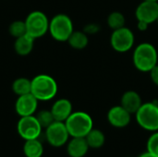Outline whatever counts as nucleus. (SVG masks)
Segmentation results:
<instances>
[{
  "mask_svg": "<svg viewBox=\"0 0 158 157\" xmlns=\"http://www.w3.org/2000/svg\"><path fill=\"white\" fill-rule=\"evenodd\" d=\"M31 89V80H29L24 77L16 79L11 85V90L17 96L30 93Z\"/></svg>",
  "mask_w": 158,
  "mask_h": 157,
  "instance_id": "obj_20",
  "label": "nucleus"
},
{
  "mask_svg": "<svg viewBox=\"0 0 158 157\" xmlns=\"http://www.w3.org/2000/svg\"><path fill=\"white\" fill-rule=\"evenodd\" d=\"M158 62V53L156 46L151 43H139L132 54V63L134 68L144 73H149Z\"/></svg>",
  "mask_w": 158,
  "mask_h": 157,
  "instance_id": "obj_1",
  "label": "nucleus"
},
{
  "mask_svg": "<svg viewBox=\"0 0 158 157\" xmlns=\"http://www.w3.org/2000/svg\"><path fill=\"white\" fill-rule=\"evenodd\" d=\"M144 1H154V2H158V0H144Z\"/></svg>",
  "mask_w": 158,
  "mask_h": 157,
  "instance_id": "obj_29",
  "label": "nucleus"
},
{
  "mask_svg": "<svg viewBox=\"0 0 158 157\" xmlns=\"http://www.w3.org/2000/svg\"><path fill=\"white\" fill-rule=\"evenodd\" d=\"M135 17L137 20L144 21L148 24L156 22L158 18V2L143 0L136 7Z\"/></svg>",
  "mask_w": 158,
  "mask_h": 157,
  "instance_id": "obj_10",
  "label": "nucleus"
},
{
  "mask_svg": "<svg viewBox=\"0 0 158 157\" xmlns=\"http://www.w3.org/2000/svg\"><path fill=\"white\" fill-rule=\"evenodd\" d=\"M22 150L25 157H42L44 155V146L39 139L25 141Z\"/></svg>",
  "mask_w": 158,
  "mask_h": 157,
  "instance_id": "obj_18",
  "label": "nucleus"
},
{
  "mask_svg": "<svg viewBox=\"0 0 158 157\" xmlns=\"http://www.w3.org/2000/svg\"><path fill=\"white\" fill-rule=\"evenodd\" d=\"M156 22H157V23H158V18H157V20H156Z\"/></svg>",
  "mask_w": 158,
  "mask_h": 157,
  "instance_id": "obj_30",
  "label": "nucleus"
},
{
  "mask_svg": "<svg viewBox=\"0 0 158 157\" xmlns=\"http://www.w3.org/2000/svg\"><path fill=\"white\" fill-rule=\"evenodd\" d=\"M39 101L30 93L18 96L15 102V111L19 117H28L35 115Z\"/></svg>",
  "mask_w": 158,
  "mask_h": 157,
  "instance_id": "obj_11",
  "label": "nucleus"
},
{
  "mask_svg": "<svg viewBox=\"0 0 158 157\" xmlns=\"http://www.w3.org/2000/svg\"><path fill=\"white\" fill-rule=\"evenodd\" d=\"M152 82L158 87V64L149 72Z\"/></svg>",
  "mask_w": 158,
  "mask_h": 157,
  "instance_id": "obj_26",
  "label": "nucleus"
},
{
  "mask_svg": "<svg viewBox=\"0 0 158 157\" xmlns=\"http://www.w3.org/2000/svg\"><path fill=\"white\" fill-rule=\"evenodd\" d=\"M106 23L111 30L115 31V30L120 29L122 27H125L126 19H125V16L121 12L113 11L107 16Z\"/></svg>",
  "mask_w": 158,
  "mask_h": 157,
  "instance_id": "obj_21",
  "label": "nucleus"
},
{
  "mask_svg": "<svg viewBox=\"0 0 158 157\" xmlns=\"http://www.w3.org/2000/svg\"><path fill=\"white\" fill-rule=\"evenodd\" d=\"M35 117L43 129H46L49 125H51L54 121H56L51 110H46V109L41 110L35 115Z\"/></svg>",
  "mask_w": 158,
  "mask_h": 157,
  "instance_id": "obj_23",
  "label": "nucleus"
},
{
  "mask_svg": "<svg viewBox=\"0 0 158 157\" xmlns=\"http://www.w3.org/2000/svg\"><path fill=\"white\" fill-rule=\"evenodd\" d=\"M68 43L73 49L82 50L87 47L89 43V38L83 31H73L68 40Z\"/></svg>",
  "mask_w": 158,
  "mask_h": 157,
  "instance_id": "obj_19",
  "label": "nucleus"
},
{
  "mask_svg": "<svg viewBox=\"0 0 158 157\" xmlns=\"http://www.w3.org/2000/svg\"><path fill=\"white\" fill-rule=\"evenodd\" d=\"M143 104V103L141 95L137 92L132 90L126 91L120 98V105L131 115H135V113L139 110Z\"/></svg>",
  "mask_w": 158,
  "mask_h": 157,
  "instance_id": "obj_15",
  "label": "nucleus"
},
{
  "mask_svg": "<svg viewBox=\"0 0 158 157\" xmlns=\"http://www.w3.org/2000/svg\"><path fill=\"white\" fill-rule=\"evenodd\" d=\"M149 25L148 23L144 22V21H141V20H138V23H137V28L140 31H145L148 28H149Z\"/></svg>",
  "mask_w": 158,
  "mask_h": 157,
  "instance_id": "obj_27",
  "label": "nucleus"
},
{
  "mask_svg": "<svg viewBox=\"0 0 158 157\" xmlns=\"http://www.w3.org/2000/svg\"><path fill=\"white\" fill-rule=\"evenodd\" d=\"M58 85L56 80L47 74H39L31 79V93L40 102L54 99L57 93Z\"/></svg>",
  "mask_w": 158,
  "mask_h": 157,
  "instance_id": "obj_2",
  "label": "nucleus"
},
{
  "mask_svg": "<svg viewBox=\"0 0 158 157\" xmlns=\"http://www.w3.org/2000/svg\"><path fill=\"white\" fill-rule=\"evenodd\" d=\"M134 43V33L127 27L115 30L111 33L110 45L118 53H126L130 51L133 47Z\"/></svg>",
  "mask_w": 158,
  "mask_h": 157,
  "instance_id": "obj_8",
  "label": "nucleus"
},
{
  "mask_svg": "<svg viewBox=\"0 0 158 157\" xmlns=\"http://www.w3.org/2000/svg\"><path fill=\"white\" fill-rule=\"evenodd\" d=\"M147 151L158 157V130L153 132L147 140Z\"/></svg>",
  "mask_w": 158,
  "mask_h": 157,
  "instance_id": "obj_24",
  "label": "nucleus"
},
{
  "mask_svg": "<svg viewBox=\"0 0 158 157\" xmlns=\"http://www.w3.org/2000/svg\"><path fill=\"white\" fill-rule=\"evenodd\" d=\"M138 157H157V156H156V155H153L152 153H150V152L146 151V152H144V153L141 154V155H140Z\"/></svg>",
  "mask_w": 158,
  "mask_h": 157,
  "instance_id": "obj_28",
  "label": "nucleus"
},
{
  "mask_svg": "<svg viewBox=\"0 0 158 157\" xmlns=\"http://www.w3.org/2000/svg\"><path fill=\"white\" fill-rule=\"evenodd\" d=\"M51 112L56 121L65 122L72 114L73 107L71 102L67 98L57 99L51 106Z\"/></svg>",
  "mask_w": 158,
  "mask_h": 157,
  "instance_id": "obj_13",
  "label": "nucleus"
},
{
  "mask_svg": "<svg viewBox=\"0 0 158 157\" xmlns=\"http://www.w3.org/2000/svg\"><path fill=\"white\" fill-rule=\"evenodd\" d=\"M100 30H101V27L97 23H88L84 26L82 31L87 35H94V34H96L97 32H99Z\"/></svg>",
  "mask_w": 158,
  "mask_h": 157,
  "instance_id": "obj_25",
  "label": "nucleus"
},
{
  "mask_svg": "<svg viewBox=\"0 0 158 157\" xmlns=\"http://www.w3.org/2000/svg\"><path fill=\"white\" fill-rule=\"evenodd\" d=\"M106 118L108 123L112 127L117 129H123L130 125L131 120V114L119 105L111 107L107 112Z\"/></svg>",
  "mask_w": 158,
  "mask_h": 157,
  "instance_id": "obj_12",
  "label": "nucleus"
},
{
  "mask_svg": "<svg viewBox=\"0 0 158 157\" xmlns=\"http://www.w3.org/2000/svg\"><path fill=\"white\" fill-rule=\"evenodd\" d=\"M65 124L70 137H85L94 128L92 117L83 111L72 112Z\"/></svg>",
  "mask_w": 158,
  "mask_h": 157,
  "instance_id": "obj_3",
  "label": "nucleus"
},
{
  "mask_svg": "<svg viewBox=\"0 0 158 157\" xmlns=\"http://www.w3.org/2000/svg\"><path fill=\"white\" fill-rule=\"evenodd\" d=\"M24 21L26 25L27 34H29L35 40L43 37L48 32L50 19L43 11H31L28 14Z\"/></svg>",
  "mask_w": 158,
  "mask_h": 157,
  "instance_id": "obj_6",
  "label": "nucleus"
},
{
  "mask_svg": "<svg viewBox=\"0 0 158 157\" xmlns=\"http://www.w3.org/2000/svg\"><path fill=\"white\" fill-rule=\"evenodd\" d=\"M44 137L48 144L55 148L66 145L70 138L65 122L61 121H54L44 129Z\"/></svg>",
  "mask_w": 158,
  "mask_h": 157,
  "instance_id": "obj_7",
  "label": "nucleus"
},
{
  "mask_svg": "<svg viewBox=\"0 0 158 157\" xmlns=\"http://www.w3.org/2000/svg\"><path fill=\"white\" fill-rule=\"evenodd\" d=\"M138 125L144 130L155 132L158 130V103H143L135 113Z\"/></svg>",
  "mask_w": 158,
  "mask_h": 157,
  "instance_id": "obj_5",
  "label": "nucleus"
},
{
  "mask_svg": "<svg viewBox=\"0 0 158 157\" xmlns=\"http://www.w3.org/2000/svg\"><path fill=\"white\" fill-rule=\"evenodd\" d=\"M66 145L69 157H84L90 149L85 137H70Z\"/></svg>",
  "mask_w": 158,
  "mask_h": 157,
  "instance_id": "obj_14",
  "label": "nucleus"
},
{
  "mask_svg": "<svg viewBox=\"0 0 158 157\" xmlns=\"http://www.w3.org/2000/svg\"><path fill=\"white\" fill-rule=\"evenodd\" d=\"M85 140L90 149H100L105 145L106 135L101 130L93 128L90 132L85 136Z\"/></svg>",
  "mask_w": 158,
  "mask_h": 157,
  "instance_id": "obj_17",
  "label": "nucleus"
},
{
  "mask_svg": "<svg viewBox=\"0 0 158 157\" xmlns=\"http://www.w3.org/2000/svg\"><path fill=\"white\" fill-rule=\"evenodd\" d=\"M34 41L35 39L27 33L20 37L16 38L14 42V50L16 54L20 56H29L33 49Z\"/></svg>",
  "mask_w": 158,
  "mask_h": 157,
  "instance_id": "obj_16",
  "label": "nucleus"
},
{
  "mask_svg": "<svg viewBox=\"0 0 158 157\" xmlns=\"http://www.w3.org/2000/svg\"><path fill=\"white\" fill-rule=\"evenodd\" d=\"M43 130L44 129L38 122L35 115L20 117L17 124V131L19 137L24 141L39 139Z\"/></svg>",
  "mask_w": 158,
  "mask_h": 157,
  "instance_id": "obj_9",
  "label": "nucleus"
},
{
  "mask_svg": "<svg viewBox=\"0 0 158 157\" xmlns=\"http://www.w3.org/2000/svg\"><path fill=\"white\" fill-rule=\"evenodd\" d=\"M73 31L74 27L72 19L67 14H56L49 21L48 32L51 37L57 42H68Z\"/></svg>",
  "mask_w": 158,
  "mask_h": 157,
  "instance_id": "obj_4",
  "label": "nucleus"
},
{
  "mask_svg": "<svg viewBox=\"0 0 158 157\" xmlns=\"http://www.w3.org/2000/svg\"><path fill=\"white\" fill-rule=\"evenodd\" d=\"M8 32L15 39L26 34L27 31H26L25 21L24 20H14L13 22L10 23V25L8 27Z\"/></svg>",
  "mask_w": 158,
  "mask_h": 157,
  "instance_id": "obj_22",
  "label": "nucleus"
}]
</instances>
